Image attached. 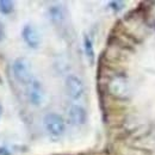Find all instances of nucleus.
Listing matches in <instances>:
<instances>
[{
  "instance_id": "3",
  "label": "nucleus",
  "mask_w": 155,
  "mask_h": 155,
  "mask_svg": "<svg viewBox=\"0 0 155 155\" xmlns=\"http://www.w3.org/2000/svg\"><path fill=\"white\" fill-rule=\"evenodd\" d=\"M43 125L47 133L53 137H60L66 131V123L62 116L55 112L47 114L43 118Z\"/></svg>"
},
{
  "instance_id": "10",
  "label": "nucleus",
  "mask_w": 155,
  "mask_h": 155,
  "mask_svg": "<svg viewBox=\"0 0 155 155\" xmlns=\"http://www.w3.org/2000/svg\"><path fill=\"white\" fill-rule=\"evenodd\" d=\"M15 10V4L10 0H0V13L10 15Z\"/></svg>"
},
{
  "instance_id": "9",
  "label": "nucleus",
  "mask_w": 155,
  "mask_h": 155,
  "mask_svg": "<svg viewBox=\"0 0 155 155\" xmlns=\"http://www.w3.org/2000/svg\"><path fill=\"white\" fill-rule=\"evenodd\" d=\"M84 50H85L86 58H88V61L93 62L94 61V48H93L92 39L90 38L87 35L84 36Z\"/></svg>"
},
{
  "instance_id": "14",
  "label": "nucleus",
  "mask_w": 155,
  "mask_h": 155,
  "mask_svg": "<svg viewBox=\"0 0 155 155\" xmlns=\"http://www.w3.org/2000/svg\"><path fill=\"white\" fill-rule=\"evenodd\" d=\"M1 115H2V107H1V105H0V118H1Z\"/></svg>"
},
{
  "instance_id": "13",
  "label": "nucleus",
  "mask_w": 155,
  "mask_h": 155,
  "mask_svg": "<svg viewBox=\"0 0 155 155\" xmlns=\"http://www.w3.org/2000/svg\"><path fill=\"white\" fill-rule=\"evenodd\" d=\"M0 155H11V153L5 147H0Z\"/></svg>"
},
{
  "instance_id": "11",
  "label": "nucleus",
  "mask_w": 155,
  "mask_h": 155,
  "mask_svg": "<svg viewBox=\"0 0 155 155\" xmlns=\"http://www.w3.org/2000/svg\"><path fill=\"white\" fill-rule=\"evenodd\" d=\"M109 5H110V7H111L112 10H115V11H120V10L124 7V2H122V1H111Z\"/></svg>"
},
{
  "instance_id": "4",
  "label": "nucleus",
  "mask_w": 155,
  "mask_h": 155,
  "mask_svg": "<svg viewBox=\"0 0 155 155\" xmlns=\"http://www.w3.org/2000/svg\"><path fill=\"white\" fill-rule=\"evenodd\" d=\"M66 92L73 100H79L85 94V85L82 80L75 74H69L66 78Z\"/></svg>"
},
{
  "instance_id": "6",
  "label": "nucleus",
  "mask_w": 155,
  "mask_h": 155,
  "mask_svg": "<svg viewBox=\"0 0 155 155\" xmlns=\"http://www.w3.org/2000/svg\"><path fill=\"white\" fill-rule=\"evenodd\" d=\"M21 37L24 39V42L26 43V45L31 49H37L41 45L42 37L39 34L38 29L31 24H26L23 30H21Z\"/></svg>"
},
{
  "instance_id": "7",
  "label": "nucleus",
  "mask_w": 155,
  "mask_h": 155,
  "mask_svg": "<svg viewBox=\"0 0 155 155\" xmlns=\"http://www.w3.org/2000/svg\"><path fill=\"white\" fill-rule=\"evenodd\" d=\"M67 114H68V118H69L71 123L74 125H84L87 120V111L81 105L72 104L68 107Z\"/></svg>"
},
{
  "instance_id": "1",
  "label": "nucleus",
  "mask_w": 155,
  "mask_h": 155,
  "mask_svg": "<svg viewBox=\"0 0 155 155\" xmlns=\"http://www.w3.org/2000/svg\"><path fill=\"white\" fill-rule=\"evenodd\" d=\"M12 73H13L16 81L24 86H28L34 80L31 64H30L29 60H26L25 58H18L13 61Z\"/></svg>"
},
{
  "instance_id": "8",
  "label": "nucleus",
  "mask_w": 155,
  "mask_h": 155,
  "mask_svg": "<svg viewBox=\"0 0 155 155\" xmlns=\"http://www.w3.org/2000/svg\"><path fill=\"white\" fill-rule=\"evenodd\" d=\"M49 17L54 24H61L64 20V10L61 5H54L49 8Z\"/></svg>"
},
{
  "instance_id": "2",
  "label": "nucleus",
  "mask_w": 155,
  "mask_h": 155,
  "mask_svg": "<svg viewBox=\"0 0 155 155\" xmlns=\"http://www.w3.org/2000/svg\"><path fill=\"white\" fill-rule=\"evenodd\" d=\"M107 91L117 99H125L130 94V85L124 75H115L107 82Z\"/></svg>"
},
{
  "instance_id": "12",
  "label": "nucleus",
  "mask_w": 155,
  "mask_h": 155,
  "mask_svg": "<svg viewBox=\"0 0 155 155\" xmlns=\"http://www.w3.org/2000/svg\"><path fill=\"white\" fill-rule=\"evenodd\" d=\"M5 39V25L0 21V42Z\"/></svg>"
},
{
  "instance_id": "5",
  "label": "nucleus",
  "mask_w": 155,
  "mask_h": 155,
  "mask_svg": "<svg viewBox=\"0 0 155 155\" xmlns=\"http://www.w3.org/2000/svg\"><path fill=\"white\" fill-rule=\"evenodd\" d=\"M26 94H28V99L29 101L35 105V106H41L44 100H45V91L44 87L42 85V82L35 79L26 86Z\"/></svg>"
}]
</instances>
